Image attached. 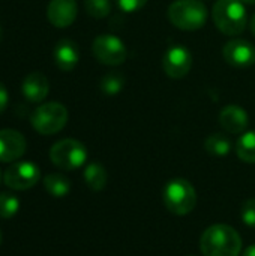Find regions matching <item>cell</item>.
Here are the masks:
<instances>
[{
    "label": "cell",
    "mask_w": 255,
    "mask_h": 256,
    "mask_svg": "<svg viewBox=\"0 0 255 256\" xmlns=\"http://www.w3.org/2000/svg\"><path fill=\"white\" fill-rule=\"evenodd\" d=\"M68 110L59 102H47L39 105L32 114V126L41 135H54L68 123Z\"/></svg>",
    "instance_id": "5"
},
{
    "label": "cell",
    "mask_w": 255,
    "mask_h": 256,
    "mask_svg": "<svg viewBox=\"0 0 255 256\" xmlns=\"http://www.w3.org/2000/svg\"><path fill=\"white\" fill-rule=\"evenodd\" d=\"M50 159L57 168L63 171H72L86 164L87 148L84 147L83 142L77 140L72 138L60 140L51 147Z\"/></svg>",
    "instance_id": "6"
},
{
    "label": "cell",
    "mask_w": 255,
    "mask_h": 256,
    "mask_svg": "<svg viewBox=\"0 0 255 256\" xmlns=\"http://www.w3.org/2000/svg\"><path fill=\"white\" fill-rule=\"evenodd\" d=\"M236 153L239 159L246 164H255V130L245 132L236 144Z\"/></svg>",
    "instance_id": "19"
},
{
    "label": "cell",
    "mask_w": 255,
    "mask_h": 256,
    "mask_svg": "<svg viewBox=\"0 0 255 256\" xmlns=\"http://www.w3.org/2000/svg\"><path fill=\"white\" fill-rule=\"evenodd\" d=\"M123 86H125V76L117 70L108 72L101 80V90L107 96H114V94L120 93Z\"/></svg>",
    "instance_id": "20"
},
{
    "label": "cell",
    "mask_w": 255,
    "mask_h": 256,
    "mask_svg": "<svg viewBox=\"0 0 255 256\" xmlns=\"http://www.w3.org/2000/svg\"><path fill=\"white\" fill-rule=\"evenodd\" d=\"M168 18L180 30H198L207 21V8L203 0H174L168 8Z\"/></svg>",
    "instance_id": "3"
},
{
    "label": "cell",
    "mask_w": 255,
    "mask_h": 256,
    "mask_svg": "<svg viewBox=\"0 0 255 256\" xmlns=\"http://www.w3.org/2000/svg\"><path fill=\"white\" fill-rule=\"evenodd\" d=\"M224 58L234 68H249L255 63V46L245 39H231L224 45Z\"/></svg>",
    "instance_id": "10"
},
{
    "label": "cell",
    "mask_w": 255,
    "mask_h": 256,
    "mask_svg": "<svg viewBox=\"0 0 255 256\" xmlns=\"http://www.w3.org/2000/svg\"><path fill=\"white\" fill-rule=\"evenodd\" d=\"M21 92H23V96L29 102H33V104L42 102L48 96V92H50V84H48L47 76L41 72L29 74L21 84Z\"/></svg>",
    "instance_id": "14"
},
{
    "label": "cell",
    "mask_w": 255,
    "mask_h": 256,
    "mask_svg": "<svg viewBox=\"0 0 255 256\" xmlns=\"http://www.w3.org/2000/svg\"><path fill=\"white\" fill-rule=\"evenodd\" d=\"M192 66V56L183 45H174L167 50L162 58L164 72L174 80H180L188 75Z\"/></svg>",
    "instance_id": "9"
},
{
    "label": "cell",
    "mask_w": 255,
    "mask_h": 256,
    "mask_svg": "<svg viewBox=\"0 0 255 256\" xmlns=\"http://www.w3.org/2000/svg\"><path fill=\"white\" fill-rule=\"evenodd\" d=\"M240 218L246 226L255 228V198H249L242 204Z\"/></svg>",
    "instance_id": "23"
},
{
    "label": "cell",
    "mask_w": 255,
    "mask_h": 256,
    "mask_svg": "<svg viewBox=\"0 0 255 256\" xmlns=\"http://www.w3.org/2000/svg\"><path fill=\"white\" fill-rule=\"evenodd\" d=\"M219 124L230 134H242L249 124L246 111L237 105H228L219 112Z\"/></svg>",
    "instance_id": "15"
},
{
    "label": "cell",
    "mask_w": 255,
    "mask_h": 256,
    "mask_svg": "<svg viewBox=\"0 0 255 256\" xmlns=\"http://www.w3.org/2000/svg\"><path fill=\"white\" fill-rule=\"evenodd\" d=\"M77 14V0H50L47 8L48 21L57 28H66L74 24Z\"/></svg>",
    "instance_id": "12"
},
{
    "label": "cell",
    "mask_w": 255,
    "mask_h": 256,
    "mask_svg": "<svg viewBox=\"0 0 255 256\" xmlns=\"http://www.w3.org/2000/svg\"><path fill=\"white\" fill-rule=\"evenodd\" d=\"M116 3L119 9H122L126 14H131V12L140 10L147 3V0H116Z\"/></svg>",
    "instance_id": "24"
},
{
    "label": "cell",
    "mask_w": 255,
    "mask_h": 256,
    "mask_svg": "<svg viewBox=\"0 0 255 256\" xmlns=\"http://www.w3.org/2000/svg\"><path fill=\"white\" fill-rule=\"evenodd\" d=\"M0 243H2V231H0Z\"/></svg>",
    "instance_id": "30"
},
{
    "label": "cell",
    "mask_w": 255,
    "mask_h": 256,
    "mask_svg": "<svg viewBox=\"0 0 255 256\" xmlns=\"http://www.w3.org/2000/svg\"><path fill=\"white\" fill-rule=\"evenodd\" d=\"M164 204L171 213L177 216L189 214L195 208L197 192L188 180L173 178L165 184Z\"/></svg>",
    "instance_id": "4"
},
{
    "label": "cell",
    "mask_w": 255,
    "mask_h": 256,
    "mask_svg": "<svg viewBox=\"0 0 255 256\" xmlns=\"http://www.w3.org/2000/svg\"><path fill=\"white\" fill-rule=\"evenodd\" d=\"M20 210V201L14 194H0V219H11Z\"/></svg>",
    "instance_id": "21"
},
{
    "label": "cell",
    "mask_w": 255,
    "mask_h": 256,
    "mask_svg": "<svg viewBox=\"0 0 255 256\" xmlns=\"http://www.w3.org/2000/svg\"><path fill=\"white\" fill-rule=\"evenodd\" d=\"M200 249L203 256H239L242 252V238L234 228L218 224L203 232Z\"/></svg>",
    "instance_id": "1"
},
{
    "label": "cell",
    "mask_w": 255,
    "mask_h": 256,
    "mask_svg": "<svg viewBox=\"0 0 255 256\" xmlns=\"http://www.w3.org/2000/svg\"><path fill=\"white\" fill-rule=\"evenodd\" d=\"M0 38H2V27H0Z\"/></svg>",
    "instance_id": "31"
},
{
    "label": "cell",
    "mask_w": 255,
    "mask_h": 256,
    "mask_svg": "<svg viewBox=\"0 0 255 256\" xmlns=\"http://www.w3.org/2000/svg\"><path fill=\"white\" fill-rule=\"evenodd\" d=\"M212 16L215 26L227 36L240 34L246 27V9L240 0H218L213 4Z\"/></svg>",
    "instance_id": "2"
},
{
    "label": "cell",
    "mask_w": 255,
    "mask_h": 256,
    "mask_svg": "<svg viewBox=\"0 0 255 256\" xmlns=\"http://www.w3.org/2000/svg\"><path fill=\"white\" fill-rule=\"evenodd\" d=\"M86 12L93 18H105L111 12L110 0H84Z\"/></svg>",
    "instance_id": "22"
},
{
    "label": "cell",
    "mask_w": 255,
    "mask_h": 256,
    "mask_svg": "<svg viewBox=\"0 0 255 256\" xmlns=\"http://www.w3.org/2000/svg\"><path fill=\"white\" fill-rule=\"evenodd\" d=\"M189 256H195V255H189Z\"/></svg>",
    "instance_id": "32"
},
{
    "label": "cell",
    "mask_w": 255,
    "mask_h": 256,
    "mask_svg": "<svg viewBox=\"0 0 255 256\" xmlns=\"http://www.w3.org/2000/svg\"><path fill=\"white\" fill-rule=\"evenodd\" d=\"M8 102H9V93L6 90V87L0 82V114L6 110Z\"/></svg>",
    "instance_id": "25"
},
{
    "label": "cell",
    "mask_w": 255,
    "mask_h": 256,
    "mask_svg": "<svg viewBox=\"0 0 255 256\" xmlns=\"http://www.w3.org/2000/svg\"><path fill=\"white\" fill-rule=\"evenodd\" d=\"M240 2H242L243 4H245V3H246V4H255V0H240Z\"/></svg>",
    "instance_id": "28"
},
{
    "label": "cell",
    "mask_w": 255,
    "mask_h": 256,
    "mask_svg": "<svg viewBox=\"0 0 255 256\" xmlns=\"http://www.w3.org/2000/svg\"><path fill=\"white\" fill-rule=\"evenodd\" d=\"M45 190L54 198H63L71 190V182L60 172H51L44 177Z\"/></svg>",
    "instance_id": "17"
},
{
    "label": "cell",
    "mask_w": 255,
    "mask_h": 256,
    "mask_svg": "<svg viewBox=\"0 0 255 256\" xmlns=\"http://www.w3.org/2000/svg\"><path fill=\"white\" fill-rule=\"evenodd\" d=\"M251 30H252V33L255 34V14L254 16L251 18Z\"/></svg>",
    "instance_id": "27"
},
{
    "label": "cell",
    "mask_w": 255,
    "mask_h": 256,
    "mask_svg": "<svg viewBox=\"0 0 255 256\" xmlns=\"http://www.w3.org/2000/svg\"><path fill=\"white\" fill-rule=\"evenodd\" d=\"M2 180H3V176H2V174H0V182H2Z\"/></svg>",
    "instance_id": "29"
},
{
    "label": "cell",
    "mask_w": 255,
    "mask_h": 256,
    "mask_svg": "<svg viewBox=\"0 0 255 256\" xmlns=\"http://www.w3.org/2000/svg\"><path fill=\"white\" fill-rule=\"evenodd\" d=\"M242 256H255V244L249 246L248 249H245V252H243Z\"/></svg>",
    "instance_id": "26"
},
{
    "label": "cell",
    "mask_w": 255,
    "mask_h": 256,
    "mask_svg": "<svg viewBox=\"0 0 255 256\" xmlns=\"http://www.w3.org/2000/svg\"><path fill=\"white\" fill-rule=\"evenodd\" d=\"M41 180V171L38 165L29 160H20L11 164L3 172V183L14 190H27Z\"/></svg>",
    "instance_id": "7"
},
{
    "label": "cell",
    "mask_w": 255,
    "mask_h": 256,
    "mask_svg": "<svg viewBox=\"0 0 255 256\" xmlns=\"http://www.w3.org/2000/svg\"><path fill=\"white\" fill-rule=\"evenodd\" d=\"M53 57H54L56 66L60 70L69 72L78 64V60H80L78 45L71 39H62L56 44L54 51H53Z\"/></svg>",
    "instance_id": "13"
},
{
    "label": "cell",
    "mask_w": 255,
    "mask_h": 256,
    "mask_svg": "<svg viewBox=\"0 0 255 256\" xmlns=\"http://www.w3.org/2000/svg\"><path fill=\"white\" fill-rule=\"evenodd\" d=\"M95 58L107 66H119L126 60V46L114 34H99L92 44Z\"/></svg>",
    "instance_id": "8"
},
{
    "label": "cell",
    "mask_w": 255,
    "mask_h": 256,
    "mask_svg": "<svg viewBox=\"0 0 255 256\" xmlns=\"http://www.w3.org/2000/svg\"><path fill=\"white\" fill-rule=\"evenodd\" d=\"M204 148L209 154L224 158L231 152V141L224 134H212L204 141Z\"/></svg>",
    "instance_id": "18"
},
{
    "label": "cell",
    "mask_w": 255,
    "mask_h": 256,
    "mask_svg": "<svg viewBox=\"0 0 255 256\" xmlns=\"http://www.w3.org/2000/svg\"><path fill=\"white\" fill-rule=\"evenodd\" d=\"M27 148V142L23 134L14 129L0 130V162L14 164L18 160Z\"/></svg>",
    "instance_id": "11"
},
{
    "label": "cell",
    "mask_w": 255,
    "mask_h": 256,
    "mask_svg": "<svg viewBox=\"0 0 255 256\" xmlns=\"http://www.w3.org/2000/svg\"><path fill=\"white\" fill-rule=\"evenodd\" d=\"M84 182H86L87 188L93 192L104 190V188L107 186V182H108L105 168L98 162L89 164L84 170Z\"/></svg>",
    "instance_id": "16"
}]
</instances>
